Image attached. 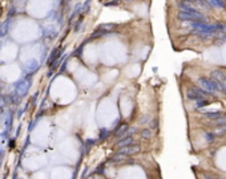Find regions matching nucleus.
I'll use <instances>...</instances> for the list:
<instances>
[{"mask_svg":"<svg viewBox=\"0 0 226 179\" xmlns=\"http://www.w3.org/2000/svg\"><path fill=\"white\" fill-rule=\"evenodd\" d=\"M130 145H134V141L132 137H120L118 138V142L116 143L118 149L120 147H126V146H130Z\"/></svg>","mask_w":226,"mask_h":179,"instance_id":"3","label":"nucleus"},{"mask_svg":"<svg viewBox=\"0 0 226 179\" xmlns=\"http://www.w3.org/2000/svg\"><path fill=\"white\" fill-rule=\"evenodd\" d=\"M195 102H197V107H202V106L209 105V101L205 100V98H202V100H200V101H195Z\"/></svg>","mask_w":226,"mask_h":179,"instance_id":"12","label":"nucleus"},{"mask_svg":"<svg viewBox=\"0 0 226 179\" xmlns=\"http://www.w3.org/2000/svg\"><path fill=\"white\" fill-rule=\"evenodd\" d=\"M206 1H208L213 8H217V9H224L225 8L224 0H206Z\"/></svg>","mask_w":226,"mask_h":179,"instance_id":"5","label":"nucleus"},{"mask_svg":"<svg viewBox=\"0 0 226 179\" xmlns=\"http://www.w3.org/2000/svg\"><path fill=\"white\" fill-rule=\"evenodd\" d=\"M221 81V84H222V88H224V92L226 93V77H224L222 80H219Z\"/></svg>","mask_w":226,"mask_h":179,"instance_id":"19","label":"nucleus"},{"mask_svg":"<svg viewBox=\"0 0 226 179\" xmlns=\"http://www.w3.org/2000/svg\"><path fill=\"white\" fill-rule=\"evenodd\" d=\"M152 120H153V118H152L150 115H144V117H142L141 120H140V123H141V125H145L147 122H150Z\"/></svg>","mask_w":226,"mask_h":179,"instance_id":"13","label":"nucleus"},{"mask_svg":"<svg viewBox=\"0 0 226 179\" xmlns=\"http://www.w3.org/2000/svg\"><path fill=\"white\" fill-rule=\"evenodd\" d=\"M149 126H150V129H157V128H158V121H157V120H152L150 122H149Z\"/></svg>","mask_w":226,"mask_h":179,"instance_id":"15","label":"nucleus"},{"mask_svg":"<svg viewBox=\"0 0 226 179\" xmlns=\"http://www.w3.org/2000/svg\"><path fill=\"white\" fill-rule=\"evenodd\" d=\"M81 23H82V19H79V21H77V25L75 27V32L79 31V28H80V25H81Z\"/></svg>","mask_w":226,"mask_h":179,"instance_id":"20","label":"nucleus"},{"mask_svg":"<svg viewBox=\"0 0 226 179\" xmlns=\"http://www.w3.org/2000/svg\"><path fill=\"white\" fill-rule=\"evenodd\" d=\"M140 150H141V147H140V145H130V146H126V147H120V150H118V153L121 154H125V155H133V154H137L140 153Z\"/></svg>","mask_w":226,"mask_h":179,"instance_id":"2","label":"nucleus"},{"mask_svg":"<svg viewBox=\"0 0 226 179\" xmlns=\"http://www.w3.org/2000/svg\"><path fill=\"white\" fill-rule=\"evenodd\" d=\"M125 158H126L125 154L117 153V154H114V155H113L112 158H111V162H112V163H118V162H122Z\"/></svg>","mask_w":226,"mask_h":179,"instance_id":"8","label":"nucleus"},{"mask_svg":"<svg viewBox=\"0 0 226 179\" xmlns=\"http://www.w3.org/2000/svg\"><path fill=\"white\" fill-rule=\"evenodd\" d=\"M122 1H133V0H122Z\"/></svg>","mask_w":226,"mask_h":179,"instance_id":"22","label":"nucleus"},{"mask_svg":"<svg viewBox=\"0 0 226 179\" xmlns=\"http://www.w3.org/2000/svg\"><path fill=\"white\" fill-rule=\"evenodd\" d=\"M116 24H113V23H111V24H101V25H98V28L97 29H100V31H103L104 33H109V32H113V29H116Z\"/></svg>","mask_w":226,"mask_h":179,"instance_id":"4","label":"nucleus"},{"mask_svg":"<svg viewBox=\"0 0 226 179\" xmlns=\"http://www.w3.org/2000/svg\"><path fill=\"white\" fill-rule=\"evenodd\" d=\"M205 137H206V141L208 142H213L214 139H216V134L214 133H206Z\"/></svg>","mask_w":226,"mask_h":179,"instance_id":"14","label":"nucleus"},{"mask_svg":"<svg viewBox=\"0 0 226 179\" xmlns=\"http://www.w3.org/2000/svg\"><path fill=\"white\" fill-rule=\"evenodd\" d=\"M89 4H90V0H88V1L84 4V7L81 8V11H82V12H87V9H88V7H89Z\"/></svg>","mask_w":226,"mask_h":179,"instance_id":"18","label":"nucleus"},{"mask_svg":"<svg viewBox=\"0 0 226 179\" xmlns=\"http://www.w3.org/2000/svg\"><path fill=\"white\" fill-rule=\"evenodd\" d=\"M225 133H226V126H222L219 130L216 131V134H218V136H222V134H225Z\"/></svg>","mask_w":226,"mask_h":179,"instance_id":"16","label":"nucleus"},{"mask_svg":"<svg viewBox=\"0 0 226 179\" xmlns=\"http://www.w3.org/2000/svg\"><path fill=\"white\" fill-rule=\"evenodd\" d=\"M118 1H121V0H118Z\"/></svg>","mask_w":226,"mask_h":179,"instance_id":"23","label":"nucleus"},{"mask_svg":"<svg viewBox=\"0 0 226 179\" xmlns=\"http://www.w3.org/2000/svg\"><path fill=\"white\" fill-rule=\"evenodd\" d=\"M210 93H208L203 89H198V88H189L188 92H186V96H188L189 100L192 101H200L202 98H206Z\"/></svg>","mask_w":226,"mask_h":179,"instance_id":"1","label":"nucleus"},{"mask_svg":"<svg viewBox=\"0 0 226 179\" xmlns=\"http://www.w3.org/2000/svg\"><path fill=\"white\" fill-rule=\"evenodd\" d=\"M222 115H224L222 112H205L203 113V117L210 118V120H217V118L222 117Z\"/></svg>","mask_w":226,"mask_h":179,"instance_id":"6","label":"nucleus"},{"mask_svg":"<svg viewBox=\"0 0 226 179\" xmlns=\"http://www.w3.org/2000/svg\"><path fill=\"white\" fill-rule=\"evenodd\" d=\"M213 126H216V128H222V126H226V115H225V117L217 118V120H213Z\"/></svg>","mask_w":226,"mask_h":179,"instance_id":"9","label":"nucleus"},{"mask_svg":"<svg viewBox=\"0 0 226 179\" xmlns=\"http://www.w3.org/2000/svg\"><path fill=\"white\" fill-rule=\"evenodd\" d=\"M205 179H213V178H210V177H208V175H205V177H203Z\"/></svg>","mask_w":226,"mask_h":179,"instance_id":"21","label":"nucleus"},{"mask_svg":"<svg viewBox=\"0 0 226 179\" xmlns=\"http://www.w3.org/2000/svg\"><path fill=\"white\" fill-rule=\"evenodd\" d=\"M105 136H109V131L103 129V130H101V139H105Z\"/></svg>","mask_w":226,"mask_h":179,"instance_id":"17","label":"nucleus"},{"mask_svg":"<svg viewBox=\"0 0 226 179\" xmlns=\"http://www.w3.org/2000/svg\"><path fill=\"white\" fill-rule=\"evenodd\" d=\"M128 129H129L128 125H126V123H122L120 128H117V129L114 130V136L117 137V138H118V137H122L124 134L126 133V130H128Z\"/></svg>","mask_w":226,"mask_h":179,"instance_id":"7","label":"nucleus"},{"mask_svg":"<svg viewBox=\"0 0 226 179\" xmlns=\"http://www.w3.org/2000/svg\"><path fill=\"white\" fill-rule=\"evenodd\" d=\"M136 133H137V128L136 126H132V128H129L128 130H126V133L124 134L122 137H132L133 134H136Z\"/></svg>","mask_w":226,"mask_h":179,"instance_id":"11","label":"nucleus"},{"mask_svg":"<svg viewBox=\"0 0 226 179\" xmlns=\"http://www.w3.org/2000/svg\"><path fill=\"white\" fill-rule=\"evenodd\" d=\"M152 136H153V131H152V129H142L141 130V137L144 139H150Z\"/></svg>","mask_w":226,"mask_h":179,"instance_id":"10","label":"nucleus"}]
</instances>
